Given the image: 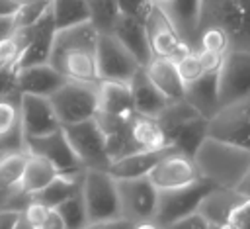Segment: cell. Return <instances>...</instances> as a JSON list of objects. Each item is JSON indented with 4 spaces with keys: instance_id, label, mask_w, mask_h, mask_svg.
I'll return each mask as SVG.
<instances>
[{
    "instance_id": "bcb514c9",
    "label": "cell",
    "mask_w": 250,
    "mask_h": 229,
    "mask_svg": "<svg viewBox=\"0 0 250 229\" xmlns=\"http://www.w3.org/2000/svg\"><path fill=\"white\" fill-rule=\"evenodd\" d=\"M152 4H164V2H168V0H150Z\"/></svg>"
},
{
    "instance_id": "d6a6232c",
    "label": "cell",
    "mask_w": 250,
    "mask_h": 229,
    "mask_svg": "<svg viewBox=\"0 0 250 229\" xmlns=\"http://www.w3.org/2000/svg\"><path fill=\"white\" fill-rule=\"evenodd\" d=\"M57 211L62 217L64 229H80V227H88V215H86V204L82 198V188L80 192L68 196L64 202H61L57 206Z\"/></svg>"
},
{
    "instance_id": "ffe728a7",
    "label": "cell",
    "mask_w": 250,
    "mask_h": 229,
    "mask_svg": "<svg viewBox=\"0 0 250 229\" xmlns=\"http://www.w3.org/2000/svg\"><path fill=\"white\" fill-rule=\"evenodd\" d=\"M158 6L184 37V41H188L195 49L201 29V0H168Z\"/></svg>"
},
{
    "instance_id": "ab89813d",
    "label": "cell",
    "mask_w": 250,
    "mask_h": 229,
    "mask_svg": "<svg viewBox=\"0 0 250 229\" xmlns=\"http://www.w3.org/2000/svg\"><path fill=\"white\" fill-rule=\"evenodd\" d=\"M16 227H23L21 209L0 207V229H16Z\"/></svg>"
},
{
    "instance_id": "44dd1931",
    "label": "cell",
    "mask_w": 250,
    "mask_h": 229,
    "mask_svg": "<svg viewBox=\"0 0 250 229\" xmlns=\"http://www.w3.org/2000/svg\"><path fill=\"white\" fill-rule=\"evenodd\" d=\"M242 194L236 188H223V186H213L199 202L197 211L205 217L209 227L225 229L229 227V215L232 207L238 204Z\"/></svg>"
},
{
    "instance_id": "60d3db41",
    "label": "cell",
    "mask_w": 250,
    "mask_h": 229,
    "mask_svg": "<svg viewBox=\"0 0 250 229\" xmlns=\"http://www.w3.org/2000/svg\"><path fill=\"white\" fill-rule=\"evenodd\" d=\"M117 2L121 8V14H131V16H137L141 20L145 18L148 8L152 6L150 0H117Z\"/></svg>"
},
{
    "instance_id": "e0dca14e",
    "label": "cell",
    "mask_w": 250,
    "mask_h": 229,
    "mask_svg": "<svg viewBox=\"0 0 250 229\" xmlns=\"http://www.w3.org/2000/svg\"><path fill=\"white\" fill-rule=\"evenodd\" d=\"M23 149L29 155H37V157L47 159L53 166H57L59 172H70V170L84 168L82 162L78 160L76 153L72 151L62 127L53 131V133L41 135V137L23 139Z\"/></svg>"
},
{
    "instance_id": "ee69618b",
    "label": "cell",
    "mask_w": 250,
    "mask_h": 229,
    "mask_svg": "<svg viewBox=\"0 0 250 229\" xmlns=\"http://www.w3.org/2000/svg\"><path fill=\"white\" fill-rule=\"evenodd\" d=\"M16 29H18L16 14H0V39L12 37Z\"/></svg>"
},
{
    "instance_id": "4dcf8cb0",
    "label": "cell",
    "mask_w": 250,
    "mask_h": 229,
    "mask_svg": "<svg viewBox=\"0 0 250 229\" xmlns=\"http://www.w3.org/2000/svg\"><path fill=\"white\" fill-rule=\"evenodd\" d=\"M90 10V23L100 33H111L115 22L121 16L117 0H86Z\"/></svg>"
},
{
    "instance_id": "83f0119b",
    "label": "cell",
    "mask_w": 250,
    "mask_h": 229,
    "mask_svg": "<svg viewBox=\"0 0 250 229\" xmlns=\"http://www.w3.org/2000/svg\"><path fill=\"white\" fill-rule=\"evenodd\" d=\"M57 174H59L57 166H53L47 159L27 153V160L20 178V190L27 196H33L39 190H43Z\"/></svg>"
},
{
    "instance_id": "f546056e",
    "label": "cell",
    "mask_w": 250,
    "mask_h": 229,
    "mask_svg": "<svg viewBox=\"0 0 250 229\" xmlns=\"http://www.w3.org/2000/svg\"><path fill=\"white\" fill-rule=\"evenodd\" d=\"M51 14L57 29L90 22L86 0H51Z\"/></svg>"
},
{
    "instance_id": "f35d334b",
    "label": "cell",
    "mask_w": 250,
    "mask_h": 229,
    "mask_svg": "<svg viewBox=\"0 0 250 229\" xmlns=\"http://www.w3.org/2000/svg\"><path fill=\"white\" fill-rule=\"evenodd\" d=\"M21 53V47L18 43V39L12 35V37H6V39H0V59L8 65V67H14L18 57Z\"/></svg>"
},
{
    "instance_id": "d6986e66",
    "label": "cell",
    "mask_w": 250,
    "mask_h": 229,
    "mask_svg": "<svg viewBox=\"0 0 250 229\" xmlns=\"http://www.w3.org/2000/svg\"><path fill=\"white\" fill-rule=\"evenodd\" d=\"M64 76L51 65L39 63L16 69V90L20 94H39L51 96L59 86L64 84Z\"/></svg>"
},
{
    "instance_id": "8d00e7d4",
    "label": "cell",
    "mask_w": 250,
    "mask_h": 229,
    "mask_svg": "<svg viewBox=\"0 0 250 229\" xmlns=\"http://www.w3.org/2000/svg\"><path fill=\"white\" fill-rule=\"evenodd\" d=\"M51 6V0H33V2H29V4H25V6H21L18 12H16V23H18V27H21V25H31L33 22H37L43 14H45V10Z\"/></svg>"
},
{
    "instance_id": "74e56055",
    "label": "cell",
    "mask_w": 250,
    "mask_h": 229,
    "mask_svg": "<svg viewBox=\"0 0 250 229\" xmlns=\"http://www.w3.org/2000/svg\"><path fill=\"white\" fill-rule=\"evenodd\" d=\"M229 227L250 229V196H242L229 215Z\"/></svg>"
},
{
    "instance_id": "8992f818",
    "label": "cell",
    "mask_w": 250,
    "mask_h": 229,
    "mask_svg": "<svg viewBox=\"0 0 250 229\" xmlns=\"http://www.w3.org/2000/svg\"><path fill=\"white\" fill-rule=\"evenodd\" d=\"M121 215L133 223V227H154L152 217L158 206V190L148 176L115 178Z\"/></svg>"
},
{
    "instance_id": "9c48e42d",
    "label": "cell",
    "mask_w": 250,
    "mask_h": 229,
    "mask_svg": "<svg viewBox=\"0 0 250 229\" xmlns=\"http://www.w3.org/2000/svg\"><path fill=\"white\" fill-rule=\"evenodd\" d=\"M221 106L250 98V49L230 47L217 70Z\"/></svg>"
},
{
    "instance_id": "e575fe53",
    "label": "cell",
    "mask_w": 250,
    "mask_h": 229,
    "mask_svg": "<svg viewBox=\"0 0 250 229\" xmlns=\"http://www.w3.org/2000/svg\"><path fill=\"white\" fill-rule=\"evenodd\" d=\"M53 211V206L43 204L37 198H29L27 204L21 207V217H23V227H37V229H45L49 215Z\"/></svg>"
},
{
    "instance_id": "ba28073f",
    "label": "cell",
    "mask_w": 250,
    "mask_h": 229,
    "mask_svg": "<svg viewBox=\"0 0 250 229\" xmlns=\"http://www.w3.org/2000/svg\"><path fill=\"white\" fill-rule=\"evenodd\" d=\"M62 131L84 168L107 170L111 159L107 155L105 133L100 127V123L96 121V117L62 125Z\"/></svg>"
},
{
    "instance_id": "484cf974",
    "label": "cell",
    "mask_w": 250,
    "mask_h": 229,
    "mask_svg": "<svg viewBox=\"0 0 250 229\" xmlns=\"http://www.w3.org/2000/svg\"><path fill=\"white\" fill-rule=\"evenodd\" d=\"M170 149L162 147L156 151H135L129 155H123L119 159H113L107 166V172L113 178H137V176H146L150 168L156 164V160Z\"/></svg>"
},
{
    "instance_id": "6da1fadb",
    "label": "cell",
    "mask_w": 250,
    "mask_h": 229,
    "mask_svg": "<svg viewBox=\"0 0 250 229\" xmlns=\"http://www.w3.org/2000/svg\"><path fill=\"white\" fill-rule=\"evenodd\" d=\"M96 41L98 29L90 23H76L55 31L49 63L70 80L98 82L96 67Z\"/></svg>"
},
{
    "instance_id": "2e32d148",
    "label": "cell",
    "mask_w": 250,
    "mask_h": 229,
    "mask_svg": "<svg viewBox=\"0 0 250 229\" xmlns=\"http://www.w3.org/2000/svg\"><path fill=\"white\" fill-rule=\"evenodd\" d=\"M20 127L23 139L41 137L61 129L57 112L49 96L39 94H20Z\"/></svg>"
},
{
    "instance_id": "1f68e13d",
    "label": "cell",
    "mask_w": 250,
    "mask_h": 229,
    "mask_svg": "<svg viewBox=\"0 0 250 229\" xmlns=\"http://www.w3.org/2000/svg\"><path fill=\"white\" fill-rule=\"evenodd\" d=\"M230 47H232V41H230V35L227 33L225 27H221L217 23H201L195 49H203V51H211V53H217V55H225Z\"/></svg>"
},
{
    "instance_id": "9a60e30c",
    "label": "cell",
    "mask_w": 250,
    "mask_h": 229,
    "mask_svg": "<svg viewBox=\"0 0 250 229\" xmlns=\"http://www.w3.org/2000/svg\"><path fill=\"white\" fill-rule=\"evenodd\" d=\"M146 176L156 186V190L180 188V186L191 184L201 178L193 157H189L182 151H176L174 147H170L156 160V164L150 168V172Z\"/></svg>"
},
{
    "instance_id": "f6af8a7d",
    "label": "cell",
    "mask_w": 250,
    "mask_h": 229,
    "mask_svg": "<svg viewBox=\"0 0 250 229\" xmlns=\"http://www.w3.org/2000/svg\"><path fill=\"white\" fill-rule=\"evenodd\" d=\"M236 190H238L242 196H250V166H248V170L244 172V176L240 178V182L236 184Z\"/></svg>"
},
{
    "instance_id": "603a6c76",
    "label": "cell",
    "mask_w": 250,
    "mask_h": 229,
    "mask_svg": "<svg viewBox=\"0 0 250 229\" xmlns=\"http://www.w3.org/2000/svg\"><path fill=\"white\" fill-rule=\"evenodd\" d=\"M143 72L146 74V78L168 98V100H180L184 98V90L186 84L178 72V65L174 59H166V57H156L152 55L145 65H143Z\"/></svg>"
},
{
    "instance_id": "ac0fdd59",
    "label": "cell",
    "mask_w": 250,
    "mask_h": 229,
    "mask_svg": "<svg viewBox=\"0 0 250 229\" xmlns=\"http://www.w3.org/2000/svg\"><path fill=\"white\" fill-rule=\"evenodd\" d=\"M55 22H53V14H51V6L45 10V14L33 22L29 25V37L25 47L21 49L18 61H16V69L21 67H29V65H39V63H49V55H51V47H53V39H55Z\"/></svg>"
},
{
    "instance_id": "52a82bcc",
    "label": "cell",
    "mask_w": 250,
    "mask_h": 229,
    "mask_svg": "<svg viewBox=\"0 0 250 229\" xmlns=\"http://www.w3.org/2000/svg\"><path fill=\"white\" fill-rule=\"evenodd\" d=\"M201 23H217L232 47L250 49V0H201Z\"/></svg>"
},
{
    "instance_id": "277c9868",
    "label": "cell",
    "mask_w": 250,
    "mask_h": 229,
    "mask_svg": "<svg viewBox=\"0 0 250 229\" xmlns=\"http://www.w3.org/2000/svg\"><path fill=\"white\" fill-rule=\"evenodd\" d=\"M105 145L107 155L113 160L135 151H156L168 147V141L156 117L135 112L123 123L105 131Z\"/></svg>"
},
{
    "instance_id": "cb8c5ba5",
    "label": "cell",
    "mask_w": 250,
    "mask_h": 229,
    "mask_svg": "<svg viewBox=\"0 0 250 229\" xmlns=\"http://www.w3.org/2000/svg\"><path fill=\"white\" fill-rule=\"evenodd\" d=\"M184 100H188L203 117L211 119L221 108L217 70L203 72L199 78L188 82L186 90H184Z\"/></svg>"
},
{
    "instance_id": "5b68a950",
    "label": "cell",
    "mask_w": 250,
    "mask_h": 229,
    "mask_svg": "<svg viewBox=\"0 0 250 229\" xmlns=\"http://www.w3.org/2000/svg\"><path fill=\"white\" fill-rule=\"evenodd\" d=\"M61 125L84 121L96 115L98 112V82H82L66 78L49 96Z\"/></svg>"
},
{
    "instance_id": "f1b7e54d",
    "label": "cell",
    "mask_w": 250,
    "mask_h": 229,
    "mask_svg": "<svg viewBox=\"0 0 250 229\" xmlns=\"http://www.w3.org/2000/svg\"><path fill=\"white\" fill-rule=\"evenodd\" d=\"M207 125H209V119L203 117V115H197V117L186 121L184 125H180L168 137V145L174 147L176 151H182V153L193 157L195 151L199 149V145L203 143V139L209 135Z\"/></svg>"
},
{
    "instance_id": "30bf717a",
    "label": "cell",
    "mask_w": 250,
    "mask_h": 229,
    "mask_svg": "<svg viewBox=\"0 0 250 229\" xmlns=\"http://www.w3.org/2000/svg\"><path fill=\"white\" fill-rule=\"evenodd\" d=\"M213 188V184L205 178H199L191 184L172 188V190H158V206L152 217L154 227H172L180 217L197 209L201 198Z\"/></svg>"
},
{
    "instance_id": "8fae6325",
    "label": "cell",
    "mask_w": 250,
    "mask_h": 229,
    "mask_svg": "<svg viewBox=\"0 0 250 229\" xmlns=\"http://www.w3.org/2000/svg\"><path fill=\"white\" fill-rule=\"evenodd\" d=\"M131 114H135L131 84L123 80H98V112L94 117L104 133L123 123Z\"/></svg>"
},
{
    "instance_id": "4fadbf2b",
    "label": "cell",
    "mask_w": 250,
    "mask_h": 229,
    "mask_svg": "<svg viewBox=\"0 0 250 229\" xmlns=\"http://www.w3.org/2000/svg\"><path fill=\"white\" fill-rule=\"evenodd\" d=\"M209 137L250 149V98L221 106L209 119Z\"/></svg>"
},
{
    "instance_id": "b9f144b4",
    "label": "cell",
    "mask_w": 250,
    "mask_h": 229,
    "mask_svg": "<svg viewBox=\"0 0 250 229\" xmlns=\"http://www.w3.org/2000/svg\"><path fill=\"white\" fill-rule=\"evenodd\" d=\"M172 227H191V229H209V225H207V221H205V217L197 211V209H193V211H189V213H186L184 217H180Z\"/></svg>"
},
{
    "instance_id": "d4e9b609",
    "label": "cell",
    "mask_w": 250,
    "mask_h": 229,
    "mask_svg": "<svg viewBox=\"0 0 250 229\" xmlns=\"http://www.w3.org/2000/svg\"><path fill=\"white\" fill-rule=\"evenodd\" d=\"M129 84H131L133 106H135V112H137V114L156 117V115L166 108V104L170 102V100L146 78V74L143 72V67L135 72V76L129 80Z\"/></svg>"
},
{
    "instance_id": "7402d4cb",
    "label": "cell",
    "mask_w": 250,
    "mask_h": 229,
    "mask_svg": "<svg viewBox=\"0 0 250 229\" xmlns=\"http://www.w3.org/2000/svg\"><path fill=\"white\" fill-rule=\"evenodd\" d=\"M111 33L125 45V49L137 59V63L141 67L152 57L146 27H145V22L141 18L131 16V14H121L119 20L115 22Z\"/></svg>"
},
{
    "instance_id": "7a4b0ae2",
    "label": "cell",
    "mask_w": 250,
    "mask_h": 229,
    "mask_svg": "<svg viewBox=\"0 0 250 229\" xmlns=\"http://www.w3.org/2000/svg\"><path fill=\"white\" fill-rule=\"evenodd\" d=\"M193 160L201 178L209 180L213 186L236 188L250 166V149L207 135L195 151Z\"/></svg>"
},
{
    "instance_id": "4316f807",
    "label": "cell",
    "mask_w": 250,
    "mask_h": 229,
    "mask_svg": "<svg viewBox=\"0 0 250 229\" xmlns=\"http://www.w3.org/2000/svg\"><path fill=\"white\" fill-rule=\"evenodd\" d=\"M82 178H84V168L80 170H70V172H59L43 190L33 194V198L41 200L47 206L57 207L61 202H64L68 196L80 192L82 188Z\"/></svg>"
},
{
    "instance_id": "7bdbcfd3",
    "label": "cell",
    "mask_w": 250,
    "mask_h": 229,
    "mask_svg": "<svg viewBox=\"0 0 250 229\" xmlns=\"http://www.w3.org/2000/svg\"><path fill=\"white\" fill-rule=\"evenodd\" d=\"M16 90V67L0 69V98Z\"/></svg>"
},
{
    "instance_id": "d590c367",
    "label": "cell",
    "mask_w": 250,
    "mask_h": 229,
    "mask_svg": "<svg viewBox=\"0 0 250 229\" xmlns=\"http://www.w3.org/2000/svg\"><path fill=\"white\" fill-rule=\"evenodd\" d=\"M176 65H178V72H180L184 84H188V82L199 78L203 72H207L203 63H201V57H199L197 49H191L189 53H186L182 59L176 61Z\"/></svg>"
},
{
    "instance_id": "7c38bea8",
    "label": "cell",
    "mask_w": 250,
    "mask_h": 229,
    "mask_svg": "<svg viewBox=\"0 0 250 229\" xmlns=\"http://www.w3.org/2000/svg\"><path fill=\"white\" fill-rule=\"evenodd\" d=\"M96 67L100 80H123L129 82L141 69L137 59L125 49V45L113 33H100L96 41Z\"/></svg>"
},
{
    "instance_id": "5bb4252c",
    "label": "cell",
    "mask_w": 250,
    "mask_h": 229,
    "mask_svg": "<svg viewBox=\"0 0 250 229\" xmlns=\"http://www.w3.org/2000/svg\"><path fill=\"white\" fill-rule=\"evenodd\" d=\"M143 22L146 27L152 55L178 61L193 49L188 41H184V37L178 33V29L172 25V22L166 18V14L162 12V8L158 4H152L148 8Z\"/></svg>"
},
{
    "instance_id": "836d02e7",
    "label": "cell",
    "mask_w": 250,
    "mask_h": 229,
    "mask_svg": "<svg viewBox=\"0 0 250 229\" xmlns=\"http://www.w3.org/2000/svg\"><path fill=\"white\" fill-rule=\"evenodd\" d=\"M20 129V92L14 90L0 98V137Z\"/></svg>"
},
{
    "instance_id": "3957f363",
    "label": "cell",
    "mask_w": 250,
    "mask_h": 229,
    "mask_svg": "<svg viewBox=\"0 0 250 229\" xmlns=\"http://www.w3.org/2000/svg\"><path fill=\"white\" fill-rule=\"evenodd\" d=\"M82 198L88 227H133V223L121 215L117 180L107 170L84 168Z\"/></svg>"
}]
</instances>
